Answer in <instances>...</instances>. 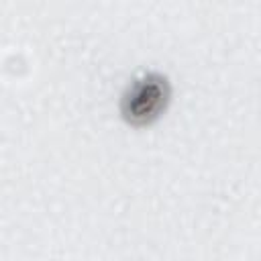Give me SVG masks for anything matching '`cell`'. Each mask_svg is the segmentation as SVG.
Wrapping results in <instances>:
<instances>
[{
  "mask_svg": "<svg viewBox=\"0 0 261 261\" xmlns=\"http://www.w3.org/2000/svg\"><path fill=\"white\" fill-rule=\"evenodd\" d=\"M169 96L167 82L161 75L149 73L137 80L122 98V112L130 122L143 124L159 116Z\"/></svg>",
  "mask_w": 261,
  "mask_h": 261,
  "instance_id": "1",
  "label": "cell"
}]
</instances>
